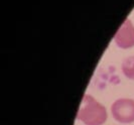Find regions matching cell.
I'll return each instance as SVG.
<instances>
[{"label": "cell", "mask_w": 134, "mask_h": 125, "mask_svg": "<svg viewBox=\"0 0 134 125\" xmlns=\"http://www.w3.org/2000/svg\"><path fill=\"white\" fill-rule=\"evenodd\" d=\"M114 41L121 48L134 46V26L130 19H126L119 27L114 36Z\"/></svg>", "instance_id": "cell-3"}, {"label": "cell", "mask_w": 134, "mask_h": 125, "mask_svg": "<svg viewBox=\"0 0 134 125\" xmlns=\"http://www.w3.org/2000/svg\"><path fill=\"white\" fill-rule=\"evenodd\" d=\"M77 119L86 125H102L107 120V111L91 95L86 94L81 103Z\"/></svg>", "instance_id": "cell-1"}, {"label": "cell", "mask_w": 134, "mask_h": 125, "mask_svg": "<svg viewBox=\"0 0 134 125\" xmlns=\"http://www.w3.org/2000/svg\"><path fill=\"white\" fill-rule=\"evenodd\" d=\"M122 72L131 80H134V56L128 57L122 63Z\"/></svg>", "instance_id": "cell-4"}, {"label": "cell", "mask_w": 134, "mask_h": 125, "mask_svg": "<svg viewBox=\"0 0 134 125\" xmlns=\"http://www.w3.org/2000/svg\"><path fill=\"white\" fill-rule=\"evenodd\" d=\"M111 112L118 122L132 123L134 122V100L127 98L116 100L111 107Z\"/></svg>", "instance_id": "cell-2"}]
</instances>
